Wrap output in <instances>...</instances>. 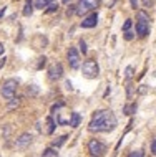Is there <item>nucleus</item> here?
Returning <instances> with one entry per match:
<instances>
[{
  "label": "nucleus",
  "mask_w": 156,
  "mask_h": 157,
  "mask_svg": "<svg viewBox=\"0 0 156 157\" xmlns=\"http://www.w3.org/2000/svg\"><path fill=\"white\" fill-rule=\"evenodd\" d=\"M143 7H146V8L153 7V0H143Z\"/></svg>",
  "instance_id": "obj_27"
},
{
  "label": "nucleus",
  "mask_w": 156,
  "mask_h": 157,
  "mask_svg": "<svg viewBox=\"0 0 156 157\" xmlns=\"http://www.w3.org/2000/svg\"><path fill=\"white\" fill-rule=\"evenodd\" d=\"M66 139H68V136H62V137L58 139V141H55V142H53V146H55V147H60V146H63Z\"/></svg>",
  "instance_id": "obj_18"
},
{
  "label": "nucleus",
  "mask_w": 156,
  "mask_h": 157,
  "mask_svg": "<svg viewBox=\"0 0 156 157\" xmlns=\"http://www.w3.org/2000/svg\"><path fill=\"white\" fill-rule=\"evenodd\" d=\"M133 71H134V70H133V66H128V68L125 70V78L128 79V81L133 78Z\"/></svg>",
  "instance_id": "obj_17"
},
{
  "label": "nucleus",
  "mask_w": 156,
  "mask_h": 157,
  "mask_svg": "<svg viewBox=\"0 0 156 157\" xmlns=\"http://www.w3.org/2000/svg\"><path fill=\"white\" fill-rule=\"evenodd\" d=\"M88 152H90L91 155L102 157V155L106 154V146H105L103 142H100L98 139H91V141L88 142Z\"/></svg>",
  "instance_id": "obj_6"
},
{
  "label": "nucleus",
  "mask_w": 156,
  "mask_h": 157,
  "mask_svg": "<svg viewBox=\"0 0 156 157\" xmlns=\"http://www.w3.org/2000/svg\"><path fill=\"white\" fill-rule=\"evenodd\" d=\"M133 38H134V33H133L131 30H126V32H125V40H128V41H131V40H133Z\"/></svg>",
  "instance_id": "obj_19"
},
{
  "label": "nucleus",
  "mask_w": 156,
  "mask_h": 157,
  "mask_svg": "<svg viewBox=\"0 0 156 157\" xmlns=\"http://www.w3.org/2000/svg\"><path fill=\"white\" fill-rule=\"evenodd\" d=\"M62 76H63V66L60 63H55L53 66H50V70H48V79L50 81H58Z\"/></svg>",
  "instance_id": "obj_8"
},
{
  "label": "nucleus",
  "mask_w": 156,
  "mask_h": 157,
  "mask_svg": "<svg viewBox=\"0 0 156 157\" xmlns=\"http://www.w3.org/2000/svg\"><path fill=\"white\" fill-rule=\"evenodd\" d=\"M32 13H33V0H27L25 2V8H23V15L30 17Z\"/></svg>",
  "instance_id": "obj_13"
},
{
  "label": "nucleus",
  "mask_w": 156,
  "mask_h": 157,
  "mask_svg": "<svg viewBox=\"0 0 156 157\" xmlns=\"http://www.w3.org/2000/svg\"><path fill=\"white\" fill-rule=\"evenodd\" d=\"M151 152L156 155V139H153V142H151Z\"/></svg>",
  "instance_id": "obj_28"
},
{
  "label": "nucleus",
  "mask_w": 156,
  "mask_h": 157,
  "mask_svg": "<svg viewBox=\"0 0 156 157\" xmlns=\"http://www.w3.org/2000/svg\"><path fill=\"white\" fill-rule=\"evenodd\" d=\"M100 7V0H80L77 5V15H86Z\"/></svg>",
  "instance_id": "obj_3"
},
{
  "label": "nucleus",
  "mask_w": 156,
  "mask_h": 157,
  "mask_svg": "<svg viewBox=\"0 0 156 157\" xmlns=\"http://www.w3.org/2000/svg\"><path fill=\"white\" fill-rule=\"evenodd\" d=\"M118 126V119L111 109H103L91 116V121L88 124V129L91 132H111Z\"/></svg>",
  "instance_id": "obj_1"
},
{
  "label": "nucleus",
  "mask_w": 156,
  "mask_h": 157,
  "mask_svg": "<svg viewBox=\"0 0 156 157\" xmlns=\"http://www.w3.org/2000/svg\"><path fill=\"white\" fill-rule=\"evenodd\" d=\"M96 23H98V13H95V12H91L88 17H85V18L82 20V28H93L96 27Z\"/></svg>",
  "instance_id": "obj_9"
},
{
  "label": "nucleus",
  "mask_w": 156,
  "mask_h": 157,
  "mask_svg": "<svg viewBox=\"0 0 156 157\" xmlns=\"http://www.w3.org/2000/svg\"><path fill=\"white\" fill-rule=\"evenodd\" d=\"M130 2H131V8L136 10V8H138V0H130Z\"/></svg>",
  "instance_id": "obj_30"
},
{
  "label": "nucleus",
  "mask_w": 156,
  "mask_h": 157,
  "mask_svg": "<svg viewBox=\"0 0 156 157\" xmlns=\"http://www.w3.org/2000/svg\"><path fill=\"white\" fill-rule=\"evenodd\" d=\"M57 155H58V152L53 147H48V149L43 151V157H57Z\"/></svg>",
  "instance_id": "obj_15"
},
{
  "label": "nucleus",
  "mask_w": 156,
  "mask_h": 157,
  "mask_svg": "<svg viewBox=\"0 0 156 157\" xmlns=\"http://www.w3.org/2000/svg\"><path fill=\"white\" fill-rule=\"evenodd\" d=\"M66 58H68V65L71 70H78L80 68V53L77 48H70L68 53H66Z\"/></svg>",
  "instance_id": "obj_7"
},
{
  "label": "nucleus",
  "mask_w": 156,
  "mask_h": 157,
  "mask_svg": "<svg viewBox=\"0 0 156 157\" xmlns=\"http://www.w3.org/2000/svg\"><path fill=\"white\" fill-rule=\"evenodd\" d=\"M37 91H38L37 88H28V90H27V93H28V94H37Z\"/></svg>",
  "instance_id": "obj_29"
},
{
  "label": "nucleus",
  "mask_w": 156,
  "mask_h": 157,
  "mask_svg": "<svg viewBox=\"0 0 156 157\" xmlns=\"http://www.w3.org/2000/svg\"><path fill=\"white\" fill-rule=\"evenodd\" d=\"M80 121H82V116H80L78 113H71V117H70V122L68 124L71 127H78L80 126Z\"/></svg>",
  "instance_id": "obj_11"
},
{
  "label": "nucleus",
  "mask_w": 156,
  "mask_h": 157,
  "mask_svg": "<svg viewBox=\"0 0 156 157\" xmlns=\"http://www.w3.org/2000/svg\"><path fill=\"white\" fill-rule=\"evenodd\" d=\"M48 7L50 8H45V12H47V13H52V12L58 10V5H53V3H48Z\"/></svg>",
  "instance_id": "obj_21"
},
{
  "label": "nucleus",
  "mask_w": 156,
  "mask_h": 157,
  "mask_svg": "<svg viewBox=\"0 0 156 157\" xmlns=\"http://www.w3.org/2000/svg\"><path fill=\"white\" fill-rule=\"evenodd\" d=\"M45 63H47V58L42 56V58H40V61H38V65H37V68H38V70H42V68L45 66Z\"/></svg>",
  "instance_id": "obj_23"
},
{
  "label": "nucleus",
  "mask_w": 156,
  "mask_h": 157,
  "mask_svg": "<svg viewBox=\"0 0 156 157\" xmlns=\"http://www.w3.org/2000/svg\"><path fill=\"white\" fill-rule=\"evenodd\" d=\"M134 155L143 157V155H145V152H143V151H134V152H130V157H134Z\"/></svg>",
  "instance_id": "obj_25"
},
{
  "label": "nucleus",
  "mask_w": 156,
  "mask_h": 157,
  "mask_svg": "<svg viewBox=\"0 0 156 157\" xmlns=\"http://www.w3.org/2000/svg\"><path fill=\"white\" fill-rule=\"evenodd\" d=\"M17 88H18V81H17V79H7V81H3L2 88H0V93H2V96L5 98L7 101H10L12 98L15 96Z\"/></svg>",
  "instance_id": "obj_5"
},
{
  "label": "nucleus",
  "mask_w": 156,
  "mask_h": 157,
  "mask_svg": "<svg viewBox=\"0 0 156 157\" xmlns=\"http://www.w3.org/2000/svg\"><path fill=\"white\" fill-rule=\"evenodd\" d=\"M3 13H5V7H3V10L0 12V18H2V17H3Z\"/></svg>",
  "instance_id": "obj_32"
},
{
  "label": "nucleus",
  "mask_w": 156,
  "mask_h": 157,
  "mask_svg": "<svg viewBox=\"0 0 156 157\" xmlns=\"http://www.w3.org/2000/svg\"><path fill=\"white\" fill-rule=\"evenodd\" d=\"M62 2H63V3H70V0H62Z\"/></svg>",
  "instance_id": "obj_34"
},
{
  "label": "nucleus",
  "mask_w": 156,
  "mask_h": 157,
  "mask_svg": "<svg viewBox=\"0 0 156 157\" xmlns=\"http://www.w3.org/2000/svg\"><path fill=\"white\" fill-rule=\"evenodd\" d=\"M150 33V17L146 12H138L136 15V35L145 38Z\"/></svg>",
  "instance_id": "obj_2"
},
{
  "label": "nucleus",
  "mask_w": 156,
  "mask_h": 157,
  "mask_svg": "<svg viewBox=\"0 0 156 157\" xmlns=\"http://www.w3.org/2000/svg\"><path fill=\"white\" fill-rule=\"evenodd\" d=\"M3 65H5V58H3V60H2V61H0V68H2Z\"/></svg>",
  "instance_id": "obj_33"
},
{
  "label": "nucleus",
  "mask_w": 156,
  "mask_h": 157,
  "mask_svg": "<svg viewBox=\"0 0 156 157\" xmlns=\"http://www.w3.org/2000/svg\"><path fill=\"white\" fill-rule=\"evenodd\" d=\"M75 12H77V5H70V7H68V10H66V15L70 17V15H73Z\"/></svg>",
  "instance_id": "obj_22"
},
{
  "label": "nucleus",
  "mask_w": 156,
  "mask_h": 157,
  "mask_svg": "<svg viewBox=\"0 0 156 157\" xmlns=\"http://www.w3.org/2000/svg\"><path fill=\"white\" fill-rule=\"evenodd\" d=\"M82 71H83V76L88 79H93V78H98L100 75V68H98V63L95 60H86L82 66Z\"/></svg>",
  "instance_id": "obj_4"
},
{
  "label": "nucleus",
  "mask_w": 156,
  "mask_h": 157,
  "mask_svg": "<svg viewBox=\"0 0 156 157\" xmlns=\"http://www.w3.org/2000/svg\"><path fill=\"white\" fill-rule=\"evenodd\" d=\"M53 131H55V121H53V117L50 116L48 117V129H47V132L48 134H53Z\"/></svg>",
  "instance_id": "obj_16"
},
{
  "label": "nucleus",
  "mask_w": 156,
  "mask_h": 157,
  "mask_svg": "<svg viewBox=\"0 0 156 157\" xmlns=\"http://www.w3.org/2000/svg\"><path fill=\"white\" fill-rule=\"evenodd\" d=\"M131 25H133V22H131V20H126V22H125V25H123V32L130 30V28H131Z\"/></svg>",
  "instance_id": "obj_24"
},
{
  "label": "nucleus",
  "mask_w": 156,
  "mask_h": 157,
  "mask_svg": "<svg viewBox=\"0 0 156 157\" xmlns=\"http://www.w3.org/2000/svg\"><path fill=\"white\" fill-rule=\"evenodd\" d=\"M78 45H80V52H82L83 55H85V53L88 52V48H86V43H85L83 40H80V43H78Z\"/></svg>",
  "instance_id": "obj_20"
},
{
  "label": "nucleus",
  "mask_w": 156,
  "mask_h": 157,
  "mask_svg": "<svg viewBox=\"0 0 156 157\" xmlns=\"http://www.w3.org/2000/svg\"><path fill=\"white\" fill-rule=\"evenodd\" d=\"M53 0H35V7L40 8V10H43V8L48 7V3H52Z\"/></svg>",
  "instance_id": "obj_14"
},
{
  "label": "nucleus",
  "mask_w": 156,
  "mask_h": 157,
  "mask_svg": "<svg viewBox=\"0 0 156 157\" xmlns=\"http://www.w3.org/2000/svg\"><path fill=\"white\" fill-rule=\"evenodd\" d=\"M32 141H33V136L28 134V132H25V134H22L15 141V146L18 147V149H25L27 146H30V144H32Z\"/></svg>",
  "instance_id": "obj_10"
},
{
  "label": "nucleus",
  "mask_w": 156,
  "mask_h": 157,
  "mask_svg": "<svg viewBox=\"0 0 156 157\" xmlns=\"http://www.w3.org/2000/svg\"><path fill=\"white\" fill-rule=\"evenodd\" d=\"M136 109H138V104H136V103H133V104H126L125 108H123V113L126 114V116H131V114L136 113Z\"/></svg>",
  "instance_id": "obj_12"
},
{
  "label": "nucleus",
  "mask_w": 156,
  "mask_h": 157,
  "mask_svg": "<svg viewBox=\"0 0 156 157\" xmlns=\"http://www.w3.org/2000/svg\"><path fill=\"white\" fill-rule=\"evenodd\" d=\"M126 94H128V98H131V94H133V84H131V83H128V88H126Z\"/></svg>",
  "instance_id": "obj_26"
},
{
  "label": "nucleus",
  "mask_w": 156,
  "mask_h": 157,
  "mask_svg": "<svg viewBox=\"0 0 156 157\" xmlns=\"http://www.w3.org/2000/svg\"><path fill=\"white\" fill-rule=\"evenodd\" d=\"M3 50H5V46H3V43H0V55L3 53Z\"/></svg>",
  "instance_id": "obj_31"
}]
</instances>
